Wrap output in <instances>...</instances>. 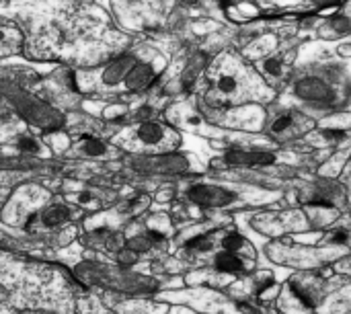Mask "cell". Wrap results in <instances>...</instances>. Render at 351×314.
Here are the masks:
<instances>
[{
	"label": "cell",
	"mask_w": 351,
	"mask_h": 314,
	"mask_svg": "<svg viewBox=\"0 0 351 314\" xmlns=\"http://www.w3.org/2000/svg\"><path fill=\"white\" fill-rule=\"evenodd\" d=\"M294 93L298 95V99L302 101H308V103H315V105H321V107H331L337 103V95L335 90L321 78L317 76H306V78H300L294 86Z\"/></svg>",
	"instance_id": "cell-1"
},
{
	"label": "cell",
	"mask_w": 351,
	"mask_h": 314,
	"mask_svg": "<svg viewBox=\"0 0 351 314\" xmlns=\"http://www.w3.org/2000/svg\"><path fill=\"white\" fill-rule=\"evenodd\" d=\"M191 200L204 204V206H228L237 200L234 193L220 189V187H208V185H197L189 191Z\"/></svg>",
	"instance_id": "cell-2"
},
{
	"label": "cell",
	"mask_w": 351,
	"mask_h": 314,
	"mask_svg": "<svg viewBox=\"0 0 351 314\" xmlns=\"http://www.w3.org/2000/svg\"><path fill=\"white\" fill-rule=\"evenodd\" d=\"M276 156L271 152H247V150H232L226 154V162L230 167H265L271 165Z\"/></svg>",
	"instance_id": "cell-3"
},
{
	"label": "cell",
	"mask_w": 351,
	"mask_h": 314,
	"mask_svg": "<svg viewBox=\"0 0 351 314\" xmlns=\"http://www.w3.org/2000/svg\"><path fill=\"white\" fill-rule=\"evenodd\" d=\"M216 93L218 97L230 99L239 93V78L234 74H220V78L216 80Z\"/></svg>",
	"instance_id": "cell-4"
},
{
	"label": "cell",
	"mask_w": 351,
	"mask_h": 314,
	"mask_svg": "<svg viewBox=\"0 0 351 314\" xmlns=\"http://www.w3.org/2000/svg\"><path fill=\"white\" fill-rule=\"evenodd\" d=\"M216 267H218L220 271L237 274V271H243V261H241L234 253L224 251V253H220V255L216 257Z\"/></svg>",
	"instance_id": "cell-5"
},
{
	"label": "cell",
	"mask_w": 351,
	"mask_h": 314,
	"mask_svg": "<svg viewBox=\"0 0 351 314\" xmlns=\"http://www.w3.org/2000/svg\"><path fill=\"white\" fill-rule=\"evenodd\" d=\"M292 130H294V115L292 113H280L271 121V134L274 136H286Z\"/></svg>",
	"instance_id": "cell-6"
},
{
	"label": "cell",
	"mask_w": 351,
	"mask_h": 314,
	"mask_svg": "<svg viewBox=\"0 0 351 314\" xmlns=\"http://www.w3.org/2000/svg\"><path fill=\"white\" fill-rule=\"evenodd\" d=\"M290 292H292V296H294V298H296L304 309H308V311H311V309H315V306H317V298H315V296H313L304 286H300V284L292 282V284H290Z\"/></svg>",
	"instance_id": "cell-7"
},
{
	"label": "cell",
	"mask_w": 351,
	"mask_h": 314,
	"mask_svg": "<svg viewBox=\"0 0 351 314\" xmlns=\"http://www.w3.org/2000/svg\"><path fill=\"white\" fill-rule=\"evenodd\" d=\"M140 138L146 142V144H158L162 138H165V130L156 123H148L140 130Z\"/></svg>",
	"instance_id": "cell-8"
},
{
	"label": "cell",
	"mask_w": 351,
	"mask_h": 314,
	"mask_svg": "<svg viewBox=\"0 0 351 314\" xmlns=\"http://www.w3.org/2000/svg\"><path fill=\"white\" fill-rule=\"evenodd\" d=\"M329 27L337 33V35H348L351 33V19L346 14H335L329 23Z\"/></svg>",
	"instance_id": "cell-9"
},
{
	"label": "cell",
	"mask_w": 351,
	"mask_h": 314,
	"mask_svg": "<svg viewBox=\"0 0 351 314\" xmlns=\"http://www.w3.org/2000/svg\"><path fill=\"white\" fill-rule=\"evenodd\" d=\"M263 72L269 76V78H280L284 74V64L280 58H267L263 62Z\"/></svg>",
	"instance_id": "cell-10"
},
{
	"label": "cell",
	"mask_w": 351,
	"mask_h": 314,
	"mask_svg": "<svg viewBox=\"0 0 351 314\" xmlns=\"http://www.w3.org/2000/svg\"><path fill=\"white\" fill-rule=\"evenodd\" d=\"M224 249L228 251V253H234V251H239V249H243L245 247V239L243 237H239L237 232H232V234H228L226 239H224Z\"/></svg>",
	"instance_id": "cell-11"
},
{
	"label": "cell",
	"mask_w": 351,
	"mask_h": 314,
	"mask_svg": "<svg viewBox=\"0 0 351 314\" xmlns=\"http://www.w3.org/2000/svg\"><path fill=\"white\" fill-rule=\"evenodd\" d=\"M346 132L343 130H335V128H327V130H323V138H327V140H331V142H341V140H346Z\"/></svg>",
	"instance_id": "cell-12"
},
{
	"label": "cell",
	"mask_w": 351,
	"mask_h": 314,
	"mask_svg": "<svg viewBox=\"0 0 351 314\" xmlns=\"http://www.w3.org/2000/svg\"><path fill=\"white\" fill-rule=\"evenodd\" d=\"M348 232L346 230H337V232H333V237H331V243L333 245H346L348 243Z\"/></svg>",
	"instance_id": "cell-13"
}]
</instances>
